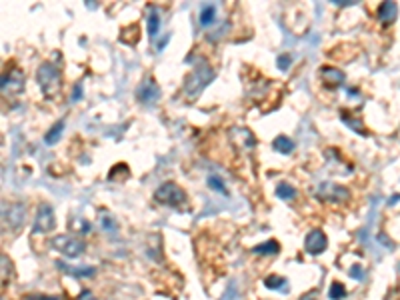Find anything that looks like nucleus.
Returning <instances> with one entry per match:
<instances>
[{
	"instance_id": "4be33fe9",
	"label": "nucleus",
	"mask_w": 400,
	"mask_h": 300,
	"mask_svg": "<svg viewBox=\"0 0 400 300\" xmlns=\"http://www.w3.org/2000/svg\"><path fill=\"white\" fill-rule=\"evenodd\" d=\"M76 300H96V299H94V294H92L90 290H82Z\"/></svg>"
},
{
	"instance_id": "412c9836",
	"label": "nucleus",
	"mask_w": 400,
	"mask_h": 300,
	"mask_svg": "<svg viewBox=\"0 0 400 300\" xmlns=\"http://www.w3.org/2000/svg\"><path fill=\"white\" fill-rule=\"evenodd\" d=\"M209 184H210V186H212V189H219L220 192H226V190H224V186H222V182H220L219 179L214 180V176H210Z\"/></svg>"
},
{
	"instance_id": "39448f33",
	"label": "nucleus",
	"mask_w": 400,
	"mask_h": 300,
	"mask_svg": "<svg viewBox=\"0 0 400 300\" xmlns=\"http://www.w3.org/2000/svg\"><path fill=\"white\" fill-rule=\"evenodd\" d=\"M56 226V216H54V210L49 204H40L39 212H36V220H34V234H49Z\"/></svg>"
},
{
	"instance_id": "f257e3e1",
	"label": "nucleus",
	"mask_w": 400,
	"mask_h": 300,
	"mask_svg": "<svg viewBox=\"0 0 400 300\" xmlns=\"http://www.w3.org/2000/svg\"><path fill=\"white\" fill-rule=\"evenodd\" d=\"M36 80H39L40 90L44 92L46 99H54V96L59 94L60 84H62L60 80L62 79H60V72L54 64L44 62L39 69V72H36Z\"/></svg>"
},
{
	"instance_id": "423d86ee",
	"label": "nucleus",
	"mask_w": 400,
	"mask_h": 300,
	"mask_svg": "<svg viewBox=\"0 0 400 300\" xmlns=\"http://www.w3.org/2000/svg\"><path fill=\"white\" fill-rule=\"evenodd\" d=\"M326 246H329V239H326V234L319 229L309 232V236L304 240V249H306V252L312 254V256L322 254V252L326 250Z\"/></svg>"
},
{
	"instance_id": "2eb2a0df",
	"label": "nucleus",
	"mask_w": 400,
	"mask_h": 300,
	"mask_svg": "<svg viewBox=\"0 0 400 300\" xmlns=\"http://www.w3.org/2000/svg\"><path fill=\"white\" fill-rule=\"evenodd\" d=\"M62 129H64V122L62 120H59L52 129H50V132L44 136V140H46V144H54L56 140L60 139V132H62Z\"/></svg>"
},
{
	"instance_id": "5701e85b",
	"label": "nucleus",
	"mask_w": 400,
	"mask_h": 300,
	"mask_svg": "<svg viewBox=\"0 0 400 300\" xmlns=\"http://www.w3.org/2000/svg\"><path fill=\"white\" fill-rule=\"evenodd\" d=\"M80 92H82V86H80V84H76V90H74V100L80 99Z\"/></svg>"
},
{
	"instance_id": "0eeeda50",
	"label": "nucleus",
	"mask_w": 400,
	"mask_h": 300,
	"mask_svg": "<svg viewBox=\"0 0 400 300\" xmlns=\"http://www.w3.org/2000/svg\"><path fill=\"white\" fill-rule=\"evenodd\" d=\"M24 89V74L19 66H10L9 74H2V92H20Z\"/></svg>"
},
{
	"instance_id": "a211bd4d",
	"label": "nucleus",
	"mask_w": 400,
	"mask_h": 300,
	"mask_svg": "<svg viewBox=\"0 0 400 300\" xmlns=\"http://www.w3.org/2000/svg\"><path fill=\"white\" fill-rule=\"evenodd\" d=\"M254 252H264V254H274V252H279V242L276 240H269L266 244H260L254 249Z\"/></svg>"
},
{
	"instance_id": "1a4fd4ad",
	"label": "nucleus",
	"mask_w": 400,
	"mask_h": 300,
	"mask_svg": "<svg viewBox=\"0 0 400 300\" xmlns=\"http://www.w3.org/2000/svg\"><path fill=\"white\" fill-rule=\"evenodd\" d=\"M320 76H322V80L329 84L330 89H339V86L344 84V72L334 69V66H322L320 69Z\"/></svg>"
},
{
	"instance_id": "f03ea898",
	"label": "nucleus",
	"mask_w": 400,
	"mask_h": 300,
	"mask_svg": "<svg viewBox=\"0 0 400 300\" xmlns=\"http://www.w3.org/2000/svg\"><path fill=\"white\" fill-rule=\"evenodd\" d=\"M50 242H52V249L59 250L60 254H64L69 259H79L80 254L86 250L84 240L70 236V234H59V236H54Z\"/></svg>"
},
{
	"instance_id": "7ed1b4c3",
	"label": "nucleus",
	"mask_w": 400,
	"mask_h": 300,
	"mask_svg": "<svg viewBox=\"0 0 400 300\" xmlns=\"http://www.w3.org/2000/svg\"><path fill=\"white\" fill-rule=\"evenodd\" d=\"M184 199H186V192L174 182H164L154 192V200L160 204H166V206H180Z\"/></svg>"
},
{
	"instance_id": "aec40b11",
	"label": "nucleus",
	"mask_w": 400,
	"mask_h": 300,
	"mask_svg": "<svg viewBox=\"0 0 400 300\" xmlns=\"http://www.w3.org/2000/svg\"><path fill=\"white\" fill-rule=\"evenodd\" d=\"M282 284H284V280L280 279V276H269V279L264 280V286H269L270 290L280 289Z\"/></svg>"
},
{
	"instance_id": "9b49d317",
	"label": "nucleus",
	"mask_w": 400,
	"mask_h": 300,
	"mask_svg": "<svg viewBox=\"0 0 400 300\" xmlns=\"http://www.w3.org/2000/svg\"><path fill=\"white\" fill-rule=\"evenodd\" d=\"M396 14H399V6L394 2H384L380 4L379 9V19L382 24H392L396 20Z\"/></svg>"
},
{
	"instance_id": "6ab92c4d",
	"label": "nucleus",
	"mask_w": 400,
	"mask_h": 300,
	"mask_svg": "<svg viewBox=\"0 0 400 300\" xmlns=\"http://www.w3.org/2000/svg\"><path fill=\"white\" fill-rule=\"evenodd\" d=\"M149 32H150V36H156L159 34V14L152 10L150 12V16H149Z\"/></svg>"
},
{
	"instance_id": "6e6552de",
	"label": "nucleus",
	"mask_w": 400,
	"mask_h": 300,
	"mask_svg": "<svg viewBox=\"0 0 400 300\" xmlns=\"http://www.w3.org/2000/svg\"><path fill=\"white\" fill-rule=\"evenodd\" d=\"M320 199L330 200V202H344L349 199V190L344 186H339V184H332V182H326L320 186Z\"/></svg>"
},
{
	"instance_id": "20e7f679",
	"label": "nucleus",
	"mask_w": 400,
	"mask_h": 300,
	"mask_svg": "<svg viewBox=\"0 0 400 300\" xmlns=\"http://www.w3.org/2000/svg\"><path fill=\"white\" fill-rule=\"evenodd\" d=\"M210 66L209 64H199V66H194V70L190 72L189 76H186V84H184V90L189 92L190 96H194V94H199L200 90L204 89L206 84H209L210 80L214 79V74H209V76H202V72H206Z\"/></svg>"
},
{
	"instance_id": "dca6fc26",
	"label": "nucleus",
	"mask_w": 400,
	"mask_h": 300,
	"mask_svg": "<svg viewBox=\"0 0 400 300\" xmlns=\"http://www.w3.org/2000/svg\"><path fill=\"white\" fill-rule=\"evenodd\" d=\"M344 294H346L344 284H340V282H332V286H330V290H329L330 299L340 300V299H344Z\"/></svg>"
},
{
	"instance_id": "4468645a",
	"label": "nucleus",
	"mask_w": 400,
	"mask_h": 300,
	"mask_svg": "<svg viewBox=\"0 0 400 300\" xmlns=\"http://www.w3.org/2000/svg\"><path fill=\"white\" fill-rule=\"evenodd\" d=\"M294 146V142L289 139V136H279V139L274 140V149L282 152V154H289L290 150Z\"/></svg>"
},
{
	"instance_id": "f8f14e48",
	"label": "nucleus",
	"mask_w": 400,
	"mask_h": 300,
	"mask_svg": "<svg viewBox=\"0 0 400 300\" xmlns=\"http://www.w3.org/2000/svg\"><path fill=\"white\" fill-rule=\"evenodd\" d=\"M26 219V209L22 204H12L9 210V222L12 224V229L22 226V222Z\"/></svg>"
},
{
	"instance_id": "ddd939ff",
	"label": "nucleus",
	"mask_w": 400,
	"mask_h": 300,
	"mask_svg": "<svg viewBox=\"0 0 400 300\" xmlns=\"http://www.w3.org/2000/svg\"><path fill=\"white\" fill-rule=\"evenodd\" d=\"M214 19H216V6H214V4L202 6V10H200V24H202V26H209L210 22H214Z\"/></svg>"
},
{
	"instance_id": "f3484780",
	"label": "nucleus",
	"mask_w": 400,
	"mask_h": 300,
	"mask_svg": "<svg viewBox=\"0 0 400 300\" xmlns=\"http://www.w3.org/2000/svg\"><path fill=\"white\" fill-rule=\"evenodd\" d=\"M276 192H279V196H280V199H284V200L292 199V196H294V194H296V190L292 189V186H290L289 182H280V184H279V189H276Z\"/></svg>"
},
{
	"instance_id": "9d476101",
	"label": "nucleus",
	"mask_w": 400,
	"mask_h": 300,
	"mask_svg": "<svg viewBox=\"0 0 400 300\" xmlns=\"http://www.w3.org/2000/svg\"><path fill=\"white\" fill-rule=\"evenodd\" d=\"M136 96H139L140 102H154V100L159 99V89H156V84H154V80L152 79H146L142 84L139 86L136 90Z\"/></svg>"
}]
</instances>
